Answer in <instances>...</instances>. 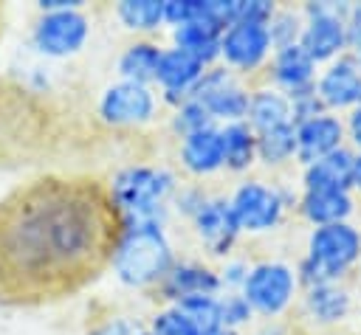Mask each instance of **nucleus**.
Here are the masks:
<instances>
[{"mask_svg":"<svg viewBox=\"0 0 361 335\" xmlns=\"http://www.w3.org/2000/svg\"><path fill=\"white\" fill-rule=\"evenodd\" d=\"M124 217L107 183L45 175L0 200V301L76 293L110 267Z\"/></svg>","mask_w":361,"mask_h":335,"instance_id":"f257e3e1","label":"nucleus"},{"mask_svg":"<svg viewBox=\"0 0 361 335\" xmlns=\"http://www.w3.org/2000/svg\"><path fill=\"white\" fill-rule=\"evenodd\" d=\"M178 262L164 220H124L110 270L130 290L158 287Z\"/></svg>","mask_w":361,"mask_h":335,"instance_id":"f03ea898","label":"nucleus"},{"mask_svg":"<svg viewBox=\"0 0 361 335\" xmlns=\"http://www.w3.org/2000/svg\"><path fill=\"white\" fill-rule=\"evenodd\" d=\"M361 262V228L350 222H333L310 228L305 253L293 265L302 290L330 282H344Z\"/></svg>","mask_w":361,"mask_h":335,"instance_id":"7ed1b4c3","label":"nucleus"},{"mask_svg":"<svg viewBox=\"0 0 361 335\" xmlns=\"http://www.w3.org/2000/svg\"><path fill=\"white\" fill-rule=\"evenodd\" d=\"M178 186L175 172L161 163H130L110 177L107 191L124 220H164Z\"/></svg>","mask_w":361,"mask_h":335,"instance_id":"20e7f679","label":"nucleus"},{"mask_svg":"<svg viewBox=\"0 0 361 335\" xmlns=\"http://www.w3.org/2000/svg\"><path fill=\"white\" fill-rule=\"evenodd\" d=\"M243 298L254 310V315L265 321L282 318L302 296V284L296 267L282 259H259L248 267V276L240 287Z\"/></svg>","mask_w":361,"mask_h":335,"instance_id":"39448f33","label":"nucleus"},{"mask_svg":"<svg viewBox=\"0 0 361 335\" xmlns=\"http://www.w3.org/2000/svg\"><path fill=\"white\" fill-rule=\"evenodd\" d=\"M228 203H231V214L237 220L240 234H248V236L276 231L282 225L288 208L290 206L296 208V200H290L279 186L265 183L259 177L240 180L231 189Z\"/></svg>","mask_w":361,"mask_h":335,"instance_id":"423d86ee","label":"nucleus"},{"mask_svg":"<svg viewBox=\"0 0 361 335\" xmlns=\"http://www.w3.org/2000/svg\"><path fill=\"white\" fill-rule=\"evenodd\" d=\"M347 3H305V28L299 37L302 51L316 62L327 65L344 53H350L347 39Z\"/></svg>","mask_w":361,"mask_h":335,"instance_id":"0eeeda50","label":"nucleus"},{"mask_svg":"<svg viewBox=\"0 0 361 335\" xmlns=\"http://www.w3.org/2000/svg\"><path fill=\"white\" fill-rule=\"evenodd\" d=\"M90 37V17L82 6L76 8H51L39 11L31 25V45L51 59L76 56Z\"/></svg>","mask_w":361,"mask_h":335,"instance_id":"6e6552de","label":"nucleus"},{"mask_svg":"<svg viewBox=\"0 0 361 335\" xmlns=\"http://www.w3.org/2000/svg\"><path fill=\"white\" fill-rule=\"evenodd\" d=\"M271 56H274V42L265 23L237 20L220 34V65L240 79L265 70Z\"/></svg>","mask_w":361,"mask_h":335,"instance_id":"1a4fd4ad","label":"nucleus"},{"mask_svg":"<svg viewBox=\"0 0 361 335\" xmlns=\"http://www.w3.org/2000/svg\"><path fill=\"white\" fill-rule=\"evenodd\" d=\"M189 99L200 101L206 107L209 118L217 127H223V124L245 121L251 87L240 76H234L228 68L212 65V68H206V73L200 76V82L195 84V90H192Z\"/></svg>","mask_w":361,"mask_h":335,"instance_id":"9d476101","label":"nucleus"},{"mask_svg":"<svg viewBox=\"0 0 361 335\" xmlns=\"http://www.w3.org/2000/svg\"><path fill=\"white\" fill-rule=\"evenodd\" d=\"M158 107L161 96L152 84L116 79L102 90L96 101V115L107 127H144L158 115Z\"/></svg>","mask_w":361,"mask_h":335,"instance_id":"9b49d317","label":"nucleus"},{"mask_svg":"<svg viewBox=\"0 0 361 335\" xmlns=\"http://www.w3.org/2000/svg\"><path fill=\"white\" fill-rule=\"evenodd\" d=\"M189 222H192L197 242L206 248L209 256H214V259L234 256V248H237L243 234H240L237 220L231 214L228 194H209L206 203L200 206V211Z\"/></svg>","mask_w":361,"mask_h":335,"instance_id":"f8f14e48","label":"nucleus"},{"mask_svg":"<svg viewBox=\"0 0 361 335\" xmlns=\"http://www.w3.org/2000/svg\"><path fill=\"white\" fill-rule=\"evenodd\" d=\"M316 96L327 113L353 110L361 104V65L353 53H344L322 65L316 76Z\"/></svg>","mask_w":361,"mask_h":335,"instance_id":"ddd939ff","label":"nucleus"},{"mask_svg":"<svg viewBox=\"0 0 361 335\" xmlns=\"http://www.w3.org/2000/svg\"><path fill=\"white\" fill-rule=\"evenodd\" d=\"M206 73V65L197 62L195 56H189L186 51L175 48V45H166L164 53H161V62H158V70H155V87H158V96H161V104H166L169 110H175L178 104H183L195 84L200 82V76Z\"/></svg>","mask_w":361,"mask_h":335,"instance_id":"4468645a","label":"nucleus"},{"mask_svg":"<svg viewBox=\"0 0 361 335\" xmlns=\"http://www.w3.org/2000/svg\"><path fill=\"white\" fill-rule=\"evenodd\" d=\"M220 293H223V282L217 267L197 259H178L158 284V296L164 304H180L192 296H220Z\"/></svg>","mask_w":361,"mask_h":335,"instance_id":"2eb2a0df","label":"nucleus"},{"mask_svg":"<svg viewBox=\"0 0 361 335\" xmlns=\"http://www.w3.org/2000/svg\"><path fill=\"white\" fill-rule=\"evenodd\" d=\"M293 127H296V163L299 166H310L319 158L347 146V129L338 113H319Z\"/></svg>","mask_w":361,"mask_h":335,"instance_id":"dca6fc26","label":"nucleus"},{"mask_svg":"<svg viewBox=\"0 0 361 335\" xmlns=\"http://www.w3.org/2000/svg\"><path fill=\"white\" fill-rule=\"evenodd\" d=\"M268 84L282 90L288 99L307 93L316 87V76H319V65L302 51V45H288V48H276L268 68H265Z\"/></svg>","mask_w":361,"mask_h":335,"instance_id":"f3484780","label":"nucleus"},{"mask_svg":"<svg viewBox=\"0 0 361 335\" xmlns=\"http://www.w3.org/2000/svg\"><path fill=\"white\" fill-rule=\"evenodd\" d=\"M302 315L313 327H336L350 318L353 312V293L344 282H330V284H316L305 287L299 296Z\"/></svg>","mask_w":361,"mask_h":335,"instance_id":"a211bd4d","label":"nucleus"},{"mask_svg":"<svg viewBox=\"0 0 361 335\" xmlns=\"http://www.w3.org/2000/svg\"><path fill=\"white\" fill-rule=\"evenodd\" d=\"M178 160L192 177H212L223 172V138L220 127H203L178 141Z\"/></svg>","mask_w":361,"mask_h":335,"instance_id":"6ab92c4d","label":"nucleus"},{"mask_svg":"<svg viewBox=\"0 0 361 335\" xmlns=\"http://www.w3.org/2000/svg\"><path fill=\"white\" fill-rule=\"evenodd\" d=\"M355 152L341 146L310 166H302V191H353Z\"/></svg>","mask_w":361,"mask_h":335,"instance_id":"aec40b11","label":"nucleus"},{"mask_svg":"<svg viewBox=\"0 0 361 335\" xmlns=\"http://www.w3.org/2000/svg\"><path fill=\"white\" fill-rule=\"evenodd\" d=\"M296 211L313 228L350 222L355 214V194L353 191H302L296 200Z\"/></svg>","mask_w":361,"mask_h":335,"instance_id":"412c9836","label":"nucleus"},{"mask_svg":"<svg viewBox=\"0 0 361 335\" xmlns=\"http://www.w3.org/2000/svg\"><path fill=\"white\" fill-rule=\"evenodd\" d=\"M164 45L155 42L152 37H135L133 42H127L116 59V73L124 82H138V84H152L155 82V70L161 62Z\"/></svg>","mask_w":361,"mask_h":335,"instance_id":"4be33fe9","label":"nucleus"},{"mask_svg":"<svg viewBox=\"0 0 361 335\" xmlns=\"http://www.w3.org/2000/svg\"><path fill=\"white\" fill-rule=\"evenodd\" d=\"M245 121L254 132H265V129H274V127H282V124H293L290 99L282 90L271 87L268 82L259 84V87H251Z\"/></svg>","mask_w":361,"mask_h":335,"instance_id":"5701e85b","label":"nucleus"},{"mask_svg":"<svg viewBox=\"0 0 361 335\" xmlns=\"http://www.w3.org/2000/svg\"><path fill=\"white\" fill-rule=\"evenodd\" d=\"M220 28H214L206 20H192L186 25L172 28V45L203 62L206 68L220 65Z\"/></svg>","mask_w":361,"mask_h":335,"instance_id":"b1692460","label":"nucleus"},{"mask_svg":"<svg viewBox=\"0 0 361 335\" xmlns=\"http://www.w3.org/2000/svg\"><path fill=\"white\" fill-rule=\"evenodd\" d=\"M223 138V169L231 175H245L257 166V132L248 121H234L220 127Z\"/></svg>","mask_w":361,"mask_h":335,"instance_id":"393cba45","label":"nucleus"},{"mask_svg":"<svg viewBox=\"0 0 361 335\" xmlns=\"http://www.w3.org/2000/svg\"><path fill=\"white\" fill-rule=\"evenodd\" d=\"M116 20L138 37H149L166 25L164 0H121L116 3Z\"/></svg>","mask_w":361,"mask_h":335,"instance_id":"a878e982","label":"nucleus"},{"mask_svg":"<svg viewBox=\"0 0 361 335\" xmlns=\"http://www.w3.org/2000/svg\"><path fill=\"white\" fill-rule=\"evenodd\" d=\"M290 160H296V127L293 124L257 132V163L268 169H279Z\"/></svg>","mask_w":361,"mask_h":335,"instance_id":"bb28decb","label":"nucleus"},{"mask_svg":"<svg viewBox=\"0 0 361 335\" xmlns=\"http://www.w3.org/2000/svg\"><path fill=\"white\" fill-rule=\"evenodd\" d=\"M192 324L197 327L200 335H220L226 329L223 324V310H220V296H192L178 304Z\"/></svg>","mask_w":361,"mask_h":335,"instance_id":"cd10ccee","label":"nucleus"},{"mask_svg":"<svg viewBox=\"0 0 361 335\" xmlns=\"http://www.w3.org/2000/svg\"><path fill=\"white\" fill-rule=\"evenodd\" d=\"M302 28H305V14H302V8L276 6L274 17H271V23H268L274 51H276V48H288V45H299Z\"/></svg>","mask_w":361,"mask_h":335,"instance_id":"c85d7f7f","label":"nucleus"},{"mask_svg":"<svg viewBox=\"0 0 361 335\" xmlns=\"http://www.w3.org/2000/svg\"><path fill=\"white\" fill-rule=\"evenodd\" d=\"M152 335H200L197 327L192 324V318L178 307V304H164L152 312L149 327Z\"/></svg>","mask_w":361,"mask_h":335,"instance_id":"c756f323","label":"nucleus"},{"mask_svg":"<svg viewBox=\"0 0 361 335\" xmlns=\"http://www.w3.org/2000/svg\"><path fill=\"white\" fill-rule=\"evenodd\" d=\"M169 124H172L175 135L183 138V135H189V132H197V129H203V127H212L214 121L209 118V113H206V107H203L200 101L186 99L183 104H178V107L172 110Z\"/></svg>","mask_w":361,"mask_h":335,"instance_id":"7c9ffc66","label":"nucleus"},{"mask_svg":"<svg viewBox=\"0 0 361 335\" xmlns=\"http://www.w3.org/2000/svg\"><path fill=\"white\" fill-rule=\"evenodd\" d=\"M220 310H223V324L231 332H240L243 327H248L254 321V310L248 307V301L243 298L240 290L220 293Z\"/></svg>","mask_w":361,"mask_h":335,"instance_id":"2f4dec72","label":"nucleus"},{"mask_svg":"<svg viewBox=\"0 0 361 335\" xmlns=\"http://www.w3.org/2000/svg\"><path fill=\"white\" fill-rule=\"evenodd\" d=\"M209 194H212V191H206L200 183H186V186H178V191L172 194V206H175V211H178L180 217L192 220V217L200 211V206L206 203Z\"/></svg>","mask_w":361,"mask_h":335,"instance_id":"473e14b6","label":"nucleus"},{"mask_svg":"<svg viewBox=\"0 0 361 335\" xmlns=\"http://www.w3.org/2000/svg\"><path fill=\"white\" fill-rule=\"evenodd\" d=\"M248 267H251V265H248L243 256H228V259H223V265L217 267L220 282H223V290H240L243 282H245V276H248Z\"/></svg>","mask_w":361,"mask_h":335,"instance_id":"72a5a7b5","label":"nucleus"},{"mask_svg":"<svg viewBox=\"0 0 361 335\" xmlns=\"http://www.w3.org/2000/svg\"><path fill=\"white\" fill-rule=\"evenodd\" d=\"M138 329L127 321V318H104L102 324H96L87 335H135Z\"/></svg>","mask_w":361,"mask_h":335,"instance_id":"f704fd0d","label":"nucleus"},{"mask_svg":"<svg viewBox=\"0 0 361 335\" xmlns=\"http://www.w3.org/2000/svg\"><path fill=\"white\" fill-rule=\"evenodd\" d=\"M347 39H350V53L361 51V3L347 8Z\"/></svg>","mask_w":361,"mask_h":335,"instance_id":"c9c22d12","label":"nucleus"},{"mask_svg":"<svg viewBox=\"0 0 361 335\" xmlns=\"http://www.w3.org/2000/svg\"><path fill=\"white\" fill-rule=\"evenodd\" d=\"M344 129H347V144L353 152H361V104L353 107L344 115Z\"/></svg>","mask_w":361,"mask_h":335,"instance_id":"e433bc0d","label":"nucleus"},{"mask_svg":"<svg viewBox=\"0 0 361 335\" xmlns=\"http://www.w3.org/2000/svg\"><path fill=\"white\" fill-rule=\"evenodd\" d=\"M353 191L361 194V152H355V163H353Z\"/></svg>","mask_w":361,"mask_h":335,"instance_id":"4c0bfd02","label":"nucleus"},{"mask_svg":"<svg viewBox=\"0 0 361 335\" xmlns=\"http://www.w3.org/2000/svg\"><path fill=\"white\" fill-rule=\"evenodd\" d=\"M220 335H240V332H231V329H223Z\"/></svg>","mask_w":361,"mask_h":335,"instance_id":"58836bf2","label":"nucleus"},{"mask_svg":"<svg viewBox=\"0 0 361 335\" xmlns=\"http://www.w3.org/2000/svg\"><path fill=\"white\" fill-rule=\"evenodd\" d=\"M135 335H152V332H149V329H138Z\"/></svg>","mask_w":361,"mask_h":335,"instance_id":"ea45409f","label":"nucleus"},{"mask_svg":"<svg viewBox=\"0 0 361 335\" xmlns=\"http://www.w3.org/2000/svg\"><path fill=\"white\" fill-rule=\"evenodd\" d=\"M353 56H355V59H358V65H361V51H358V53H353Z\"/></svg>","mask_w":361,"mask_h":335,"instance_id":"a19ab883","label":"nucleus"},{"mask_svg":"<svg viewBox=\"0 0 361 335\" xmlns=\"http://www.w3.org/2000/svg\"><path fill=\"white\" fill-rule=\"evenodd\" d=\"M358 276H361V262H358Z\"/></svg>","mask_w":361,"mask_h":335,"instance_id":"79ce46f5","label":"nucleus"}]
</instances>
